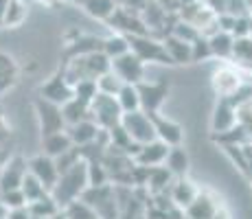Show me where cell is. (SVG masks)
Instances as JSON below:
<instances>
[{
  "label": "cell",
  "instance_id": "cell-1",
  "mask_svg": "<svg viewBox=\"0 0 252 219\" xmlns=\"http://www.w3.org/2000/svg\"><path fill=\"white\" fill-rule=\"evenodd\" d=\"M88 187V160L81 158L79 162H75L70 169H66L64 173H60L55 187L51 188V195L60 204V208H64L66 204H70L72 199L81 197V193Z\"/></svg>",
  "mask_w": 252,
  "mask_h": 219
},
{
  "label": "cell",
  "instance_id": "cell-2",
  "mask_svg": "<svg viewBox=\"0 0 252 219\" xmlns=\"http://www.w3.org/2000/svg\"><path fill=\"white\" fill-rule=\"evenodd\" d=\"M110 70V60L103 55V51H92L84 55H72L66 66L62 68V75L66 77L70 86H75L81 79H99L103 72Z\"/></svg>",
  "mask_w": 252,
  "mask_h": 219
},
{
  "label": "cell",
  "instance_id": "cell-3",
  "mask_svg": "<svg viewBox=\"0 0 252 219\" xmlns=\"http://www.w3.org/2000/svg\"><path fill=\"white\" fill-rule=\"evenodd\" d=\"M88 110H90V119L103 131L119 125L121 116H123V110H121L116 96L105 94V92H96V96L88 103Z\"/></svg>",
  "mask_w": 252,
  "mask_h": 219
},
{
  "label": "cell",
  "instance_id": "cell-4",
  "mask_svg": "<svg viewBox=\"0 0 252 219\" xmlns=\"http://www.w3.org/2000/svg\"><path fill=\"white\" fill-rule=\"evenodd\" d=\"M121 127L127 131V136L138 145H145L149 140H156V129L149 119L147 112L134 110V112H123L121 116Z\"/></svg>",
  "mask_w": 252,
  "mask_h": 219
},
{
  "label": "cell",
  "instance_id": "cell-5",
  "mask_svg": "<svg viewBox=\"0 0 252 219\" xmlns=\"http://www.w3.org/2000/svg\"><path fill=\"white\" fill-rule=\"evenodd\" d=\"M88 206L94 208L99 219H116V197L114 188L110 184H101V187H86L81 197Z\"/></svg>",
  "mask_w": 252,
  "mask_h": 219
},
{
  "label": "cell",
  "instance_id": "cell-6",
  "mask_svg": "<svg viewBox=\"0 0 252 219\" xmlns=\"http://www.w3.org/2000/svg\"><path fill=\"white\" fill-rule=\"evenodd\" d=\"M129 40V51L138 57L140 62H156V64H171L164 44L160 40L149 37V33L145 35H127Z\"/></svg>",
  "mask_w": 252,
  "mask_h": 219
},
{
  "label": "cell",
  "instance_id": "cell-7",
  "mask_svg": "<svg viewBox=\"0 0 252 219\" xmlns=\"http://www.w3.org/2000/svg\"><path fill=\"white\" fill-rule=\"evenodd\" d=\"M110 70L119 77L123 84H138L145 75V62H140L132 51L110 60Z\"/></svg>",
  "mask_w": 252,
  "mask_h": 219
},
{
  "label": "cell",
  "instance_id": "cell-8",
  "mask_svg": "<svg viewBox=\"0 0 252 219\" xmlns=\"http://www.w3.org/2000/svg\"><path fill=\"white\" fill-rule=\"evenodd\" d=\"M33 108H35L37 121H40L42 136L53 134V131L66 129V121H64V114H62V105L51 103V101H46V99H42V96H37L35 103H33Z\"/></svg>",
  "mask_w": 252,
  "mask_h": 219
},
{
  "label": "cell",
  "instance_id": "cell-9",
  "mask_svg": "<svg viewBox=\"0 0 252 219\" xmlns=\"http://www.w3.org/2000/svg\"><path fill=\"white\" fill-rule=\"evenodd\" d=\"M136 90H138V99H140V110L152 114V112L160 110V105L164 103V99H167V94H169V84L164 79L154 81V84L138 81Z\"/></svg>",
  "mask_w": 252,
  "mask_h": 219
},
{
  "label": "cell",
  "instance_id": "cell-10",
  "mask_svg": "<svg viewBox=\"0 0 252 219\" xmlns=\"http://www.w3.org/2000/svg\"><path fill=\"white\" fill-rule=\"evenodd\" d=\"M27 169H29V173L35 175V178L44 184V188L48 193H51V188L55 187L57 178H60V171H57L55 160H53L51 156H46V154L33 156V158L27 162Z\"/></svg>",
  "mask_w": 252,
  "mask_h": 219
},
{
  "label": "cell",
  "instance_id": "cell-11",
  "mask_svg": "<svg viewBox=\"0 0 252 219\" xmlns=\"http://www.w3.org/2000/svg\"><path fill=\"white\" fill-rule=\"evenodd\" d=\"M37 96L51 101V103L64 105L68 99H72V86L66 81V77L62 75V70H60L57 75H53L51 79H46L44 84L40 86V90H37Z\"/></svg>",
  "mask_w": 252,
  "mask_h": 219
},
{
  "label": "cell",
  "instance_id": "cell-12",
  "mask_svg": "<svg viewBox=\"0 0 252 219\" xmlns=\"http://www.w3.org/2000/svg\"><path fill=\"white\" fill-rule=\"evenodd\" d=\"M149 119H152V123H154V129H156V138L158 140H162V143L169 145V147H173V145H182L184 129L178 123H173V121H169V119H162L158 112H152Z\"/></svg>",
  "mask_w": 252,
  "mask_h": 219
},
{
  "label": "cell",
  "instance_id": "cell-13",
  "mask_svg": "<svg viewBox=\"0 0 252 219\" xmlns=\"http://www.w3.org/2000/svg\"><path fill=\"white\" fill-rule=\"evenodd\" d=\"M27 175V160L22 156H13L0 171V193L11 191V188H20L22 178Z\"/></svg>",
  "mask_w": 252,
  "mask_h": 219
},
{
  "label": "cell",
  "instance_id": "cell-14",
  "mask_svg": "<svg viewBox=\"0 0 252 219\" xmlns=\"http://www.w3.org/2000/svg\"><path fill=\"white\" fill-rule=\"evenodd\" d=\"M169 152V145H164L162 140H149V143L140 145V149L134 154V162L140 167H158L164 162Z\"/></svg>",
  "mask_w": 252,
  "mask_h": 219
},
{
  "label": "cell",
  "instance_id": "cell-15",
  "mask_svg": "<svg viewBox=\"0 0 252 219\" xmlns=\"http://www.w3.org/2000/svg\"><path fill=\"white\" fill-rule=\"evenodd\" d=\"M66 131H68L72 145H77V147H86V145L94 143L103 129H101L92 119H84V121H77V123L68 125Z\"/></svg>",
  "mask_w": 252,
  "mask_h": 219
},
{
  "label": "cell",
  "instance_id": "cell-16",
  "mask_svg": "<svg viewBox=\"0 0 252 219\" xmlns=\"http://www.w3.org/2000/svg\"><path fill=\"white\" fill-rule=\"evenodd\" d=\"M241 81L232 68H220L213 75V90L221 96V99H232V96L239 92Z\"/></svg>",
  "mask_w": 252,
  "mask_h": 219
},
{
  "label": "cell",
  "instance_id": "cell-17",
  "mask_svg": "<svg viewBox=\"0 0 252 219\" xmlns=\"http://www.w3.org/2000/svg\"><path fill=\"white\" fill-rule=\"evenodd\" d=\"M237 125V108L230 99H221L215 108L213 114V131L221 134V131H228L230 127Z\"/></svg>",
  "mask_w": 252,
  "mask_h": 219
},
{
  "label": "cell",
  "instance_id": "cell-18",
  "mask_svg": "<svg viewBox=\"0 0 252 219\" xmlns=\"http://www.w3.org/2000/svg\"><path fill=\"white\" fill-rule=\"evenodd\" d=\"M18 77H20L18 62L13 60L9 53L0 51V96L7 94V92L18 84Z\"/></svg>",
  "mask_w": 252,
  "mask_h": 219
},
{
  "label": "cell",
  "instance_id": "cell-19",
  "mask_svg": "<svg viewBox=\"0 0 252 219\" xmlns=\"http://www.w3.org/2000/svg\"><path fill=\"white\" fill-rule=\"evenodd\" d=\"M70 147H72V140L66 129L42 136V154L51 156V158H57V156H62L64 152H68Z\"/></svg>",
  "mask_w": 252,
  "mask_h": 219
},
{
  "label": "cell",
  "instance_id": "cell-20",
  "mask_svg": "<svg viewBox=\"0 0 252 219\" xmlns=\"http://www.w3.org/2000/svg\"><path fill=\"white\" fill-rule=\"evenodd\" d=\"M162 44H164V51H167L171 64H191V44L189 42H184L180 37L169 33L162 40Z\"/></svg>",
  "mask_w": 252,
  "mask_h": 219
},
{
  "label": "cell",
  "instance_id": "cell-21",
  "mask_svg": "<svg viewBox=\"0 0 252 219\" xmlns=\"http://www.w3.org/2000/svg\"><path fill=\"white\" fill-rule=\"evenodd\" d=\"M29 16V7L27 2H20V0H9L7 7H4L2 20H0V29H18L22 27L24 20Z\"/></svg>",
  "mask_w": 252,
  "mask_h": 219
},
{
  "label": "cell",
  "instance_id": "cell-22",
  "mask_svg": "<svg viewBox=\"0 0 252 219\" xmlns=\"http://www.w3.org/2000/svg\"><path fill=\"white\" fill-rule=\"evenodd\" d=\"M215 213H217L215 202L208 195H202V193H197V195L193 197V202L184 208L187 219H211Z\"/></svg>",
  "mask_w": 252,
  "mask_h": 219
},
{
  "label": "cell",
  "instance_id": "cell-23",
  "mask_svg": "<svg viewBox=\"0 0 252 219\" xmlns=\"http://www.w3.org/2000/svg\"><path fill=\"white\" fill-rule=\"evenodd\" d=\"M197 195V188L193 187L189 180H184V175H180V180L178 182H173V188H171V202L173 206L178 208H187L189 204L193 202V197Z\"/></svg>",
  "mask_w": 252,
  "mask_h": 219
},
{
  "label": "cell",
  "instance_id": "cell-24",
  "mask_svg": "<svg viewBox=\"0 0 252 219\" xmlns=\"http://www.w3.org/2000/svg\"><path fill=\"white\" fill-rule=\"evenodd\" d=\"M81 7L86 9V13L90 18L108 22L119 4H116V0H81Z\"/></svg>",
  "mask_w": 252,
  "mask_h": 219
},
{
  "label": "cell",
  "instance_id": "cell-25",
  "mask_svg": "<svg viewBox=\"0 0 252 219\" xmlns=\"http://www.w3.org/2000/svg\"><path fill=\"white\" fill-rule=\"evenodd\" d=\"M164 167L169 169L173 175H184L189 171V156L187 152L182 149V145H173V147H169V152H167V158H164Z\"/></svg>",
  "mask_w": 252,
  "mask_h": 219
},
{
  "label": "cell",
  "instance_id": "cell-26",
  "mask_svg": "<svg viewBox=\"0 0 252 219\" xmlns=\"http://www.w3.org/2000/svg\"><path fill=\"white\" fill-rule=\"evenodd\" d=\"M27 208H29V213H31L33 217H44V219H51L53 215H57V213L62 211L60 204L53 199L51 193H46V195H42V197L33 199V202H29Z\"/></svg>",
  "mask_w": 252,
  "mask_h": 219
},
{
  "label": "cell",
  "instance_id": "cell-27",
  "mask_svg": "<svg viewBox=\"0 0 252 219\" xmlns=\"http://www.w3.org/2000/svg\"><path fill=\"white\" fill-rule=\"evenodd\" d=\"M232 42H235L232 33L221 31V29H217V31L208 37V46H211V53L215 57H230L232 55Z\"/></svg>",
  "mask_w": 252,
  "mask_h": 219
},
{
  "label": "cell",
  "instance_id": "cell-28",
  "mask_svg": "<svg viewBox=\"0 0 252 219\" xmlns=\"http://www.w3.org/2000/svg\"><path fill=\"white\" fill-rule=\"evenodd\" d=\"M62 114H64V121H66V127L77 121H84V119H90V110H88V103L79 99H68L64 105H62Z\"/></svg>",
  "mask_w": 252,
  "mask_h": 219
},
{
  "label": "cell",
  "instance_id": "cell-29",
  "mask_svg": "<svg viewBox=\"0 0 252 219\" xmlns=\"http://www.w3.org/2000/svg\"><path fill=\"white\" fill-rule=\"evenodd\" d=\"M171 178H173V173L169 171L167 167H149V173H147V187H149V191H154L158 195V193H162L164 188L171 184Z\"/></svg>",
  "mask_w": 252,
  "mask_h": 219
},
{
  "label": "cell",
  "instance_id": "cell-30",
  "mask_svg": "<svg viewBox=\"0 0 252 219\" xmlns=\"http://www.w3.org/2000/svg\"><path fill=\"white\" fill-rule=\"evenodd\" d=\"M116 101H119V105H121L123 112L140 110V99H138L136 84H123L121 86V90L116 92Z\"/></svg>",
  "mask_w": 252,
  "mask_h": 219
},
{
  "label": "cell",
  "instance_id": "cell-31",
  "mask_svg": "<svg viewBox=\"0 0 252 219\" xmlns=\"http://www.w3.org/2000/svg\"><path fill=\"white\" fill-rule=\"evenodd\" d=\"M101 51H103V55L108 57V60H114V57L127 53L129 51L127 35H110L108 40H103V44H101Z\"/></svg>",
  "mask_w": 252,
  "mask_h": 219
},
{
  "label": "cell",
  "instance_id": "cell-32",
  "mask_svg": "<svg viewBox=\"0 0 252 219\" xmlns=\"http://www.w3.org/2000/svg\"><path fill=\"white\" fill-rule=\"evenodd\" d=\"M20 191H22L24 199H27V204H29V202H33V199H37V197H42V195H46V193H48L46 188H44V184H42L40 180L35 178V175L29 173V169H27V175L22 178Z\"/></svg>",
  "mask_w": 252,
  "mask_h": 219
},
{
  "label": "cell",
  "instance_id": "cell-33",
  "mask_svg": "<svg viewBox=\"0 0 252 219\" xmlns=\"http://www.w3.org/2000/svg\"><path fill=\"white\" fill-rule=\"evenodd\" d=\"M62 211H64V215L68 219H99V215L94 213V208L88 206V204L79 197L72 199L70 204H66Z\"/></svg>",
  "mask_w": 252,
  "mask_h": 219
},
{
  "label": "cell",
  "instance_id": "cell-34",
  "mask_svg": "<svg viewBox=\"0 0 252 219\" xmlns=\"http://www.w3.org/2000/svg\"><path fill=\"white\" fill-rule=\"evenodd\" d=\"M108 169L101 162V158H92L88 160V187H101V184H108Z\"/></svg>",
  "mask_w": 252,
  "mask_h": 219
},
{
  "label": "cell",
  "instance_id": "cell-35",
  "mask_svg": "<svg viewBox=\"0 0 252 219\" xmlns=\"http://www.w3.org/2000/svg\"><path fill=\"white\" fill-rule=\"evenodd\" d=\"M232 57L241 62V64H252V37H235L232 42Z\"/></svg>",
  "mask_w": 252,
  "mask_h": 219
},
{
  "label": "cell",
  "instance_id": "cell-36",
  "mask_svg": "<svg viewBox=\"0 0 252 219\" xmlns=\"http://www.w3.org/2000/svg\"><path fill=\"white\" fill-rule=\"evenodd\" d=\"M96 81L94 79H81L77 81L75 86H72V96L79 101H84V103H90L92 99L96 96Z\"/></svg>",
  "mask_w": 252,
  "mask_h": 219
},
{
  "label": "cell",
  "instance_id": "cell-37",
  "mask_svg": "<svg viewBox=\"0 0 252 219\" xmlns=\"http://www.w3.org/2000/svg\"><path fill=\"white\" fill-rule=\"evenodd\" d=\"M121 86H123V81H121L112 70L103 72V75L96 79V90H99V92H105V94H112V96H116V92L121 90Z\"/></svg>",
  "mask_w": 252,
  "mask_h": 219
},
{
  "label": "cell",
  "instance_id": "cell-38",
  "mask_svg": "<svg viewBox=\"0 0 252 219\" xmlns=\"http://www.w3.org/2000/svg\"><path fill=\"white\" fill-rule=\"evenodd\" d=\"M208 57H213L211 46H208V37H204V35H197L195 40L191 42V64H193V62L208 60Z\"/></svg>",
  "mask_w": 252,
  "mask_h": 219
},
{
  "label": "cell",
  "instance_id": "cell-39",
  "mask_svg": "<svg viewBox=\"0 0 252 219\" xmlns=\"http://www.w3.org/2000/svg\"><path fill=\"white\" fill-rule=\"evenodd\" d=\"M171 35H176V37H180V40H184V42H189V44H191V42L195 40L197 35H202V33L197 31V29L193 27L191 22H187V20H184V22H178L176 27L171 29Z\"/></svg>",
  "mask_w": 252,
  "mask_h": 219
},
{
  "label": "cell",
  "instance_id": "cell-40",
  "mask_svg": "<svg viewBox=\"0 0 252 219\" xmlns=\"http://www.w3.org/2000/svg\"><path fill=\"white\" fill-rule=\"evenodd\" d=\"M0 199L4 202V206L11 211V208H20V206H27V199H24L20 188H11V191H2L0 193Z\"/></svg>",
  "mask_w": 252,
  "mask_h": 219
},
{
  "label": "cell",
  "instance_id": "cell-41",
  "mask_svg": "<svg viewBox=\"0 0 252 219\" xmlns=\"http://www.w3.org/2000/svg\"><path fill=\"white\" fill-rule=\"evenodd\" d=\"M230 33H232V37H246V35H250V20L246 16H235V20H232V27H230Z\"/></svg>",
  "mask_w": 252,
  "mask_h": 219
},
{
  "label": "cell",
  "instance_id": "cell-42",
  "mask_svg": "<svg viewBox=\"0 0 252 219\" xmlns=\"http://www.w3.org/2000/svg\"><path fill=\"white\" fill-rule=\"evenodd\" d=\"M7 219H31V213H29L27 206H20V208H11L7 213Z\"/></svg>",
  "mask_w": 252,
  "mask_h": 219
},
{
  "label": "cell",
  "instance_id": "cell-43",
  "mask_svg": "<svg viewBox=\"0 0 252 219\" xmlns=\"http://www.w3.org/2000/svg\"><path fill=\"white\" fill-rule=\"evenodd\" d=\"M35 2L44 4V7H55V4H60V2H62V0H35Z\"/></svg>",
  "mask_w": 252,
  "mask_h": 219
},
{
  "label": "cell",
  "instance_id": "cell-44",
  "mask_svg": "<svg viewBox=\"0 0 252 219\" xmlns=\"http://www.w3.org/2000/svg\"><path fill=\"white\" fill-rule=\"evenodd\" d=\"M7 213H9V208L4 206V202L0 199V219H7Z\"/></svg>",
  "mask_w": 252,
  "mask_h": 219
},
{
  "label": "cell",
  "instance_id": "cell-45",
  "mask_svg": "<svg viewBox=\"0 0 252 219\" xmlns=\"http://www.w3.org/2000/svg\"><path fill=\"white\" fill-rule=\"evenodd\" d=\"M211 219H228V217H226V213H221L220 208H217V213H215V215H213Z\"/></svg>",
  "mask_w": 252,
  "mask_h": 219
},
{
  "label": "cell",
  "instance_id": "cell-46",
  "mask_svg": "<svg viewBox=\"0 0 252 219\" xmlns=\"http://www.w3.org/2000/svg\"><path fill=\"white\" fill-rule=\"evenodd\" d=\"M9 0H0V20H2V13H4V7H7Z\"/></svg>",
  "mask_w": 252,
  "mask_h": 219
},
{
  "label": "cell",
  "instance_id": "cell-47",
  "mask_svg": "<svg viewBox=\"0 0 252 219\" xmlns=\"http://www.w3.org/2000/svg\"><path fill=\"white\" fill-rule=\"evenodd\" d=\"M51 219H68V217L64 215V211H60V213H57V215H53Z\"/></svg>",
  "mask_w": 252,
  "mask_h": 219
},
{
  "label": "cell",
  "instance_id": "cell-48",
  "mask_svg": "<svg viewBox=\"0 0 252 219\" xmlns=\"http://www.w3.org/2000/svg\"><path fill=\"white\" fill-rule=\"evenodd\" d=\"M246 169H248V173H250V175H252V158H250V160H248V167H246Z\"/></svg>",
  "mask_w": 252,
  "mask_h": 219
},
{
  "label": "cell",
  "instance_id": "cell-49",
  "mask_svg": "<svg viewBox=\"0 0 252 219\" xmlns=\"http://www.w3.org/2000/svg\"><path fill=\"white\" fill-rule=\"evenodd\" d=\"M31 219H44V217H33V215H31Z\"/></svg>",
  "mask_w": 252,
  "mask_h": 219
},
{
  "label": "cell",
  "instance_id": "cell-50",
  "mask_svg": "<svg viewBox=\"0 0 252 219\" xmlns=\"http://www.w3.org/2000/svg\"><path fill=\"white\" fill-rule=\"evenodd\" d=\"M20 2H27V4H29V0H20Z\"/></svg>",
  "mask_w": 252,
  "mask_h": 219
}]
</instances>
